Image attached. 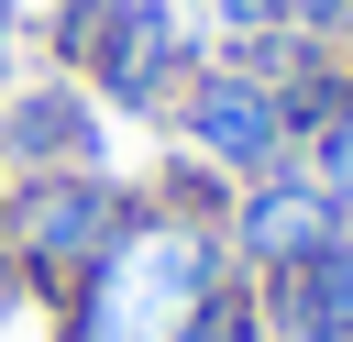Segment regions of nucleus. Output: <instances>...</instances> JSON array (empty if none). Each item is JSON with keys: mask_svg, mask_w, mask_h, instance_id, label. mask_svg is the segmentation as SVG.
Listing matches in <instances>:
<instances>
[{"mask_svg": "<svg viewBox=\"0 0 353 342\" xmlns=\"http://www.w3.org/2000/svg\"><path fill=\"white\" fill-rule=\"evenodd\" d=\"M143 221V188H121L110 165H66V177H11V210H0V276L22 298H66L121 232Z\"/></svg>", "mask_w": 353, "mask_h": 342, "instance_id": "f03ea898", "label": "nucleus"}, {"mask_svg": "<svg viewBox=\"0 0 353 342\" xmlns=\"http://www.w3.org/2000/svg\"><path fill=\"white\" fill-rule=\"evenodd\" d=\"M0 165L11 177H66V165H110V110L88 99V77H11L0 88Z\"/></svg>", "mask_w": 353, "mask_h": 342, "instance_id": "39448f33", "label": "nucleus"}, {"mask_svg": "<svg viewBox=\"0 0 353 342\" xmlns=\"http://www.w3.org/2000/svg\"><path fill=\"white\" fill-rule=\"evenodd\" d=\"M110 22H121V0H44V66L55 77H88V55H99Z\"/></svg>", "mask_w": 353, "mask_h": 342, "instance_id": "6e6552de", "label": "nucleus"}, {"mask_svg": "<svg viewBox=\"0 0 353 342\" xmlns=\"http://www.w3.org/2000/svg\"><path fill=\"white\" fill-rule=\"evenodd\" d=\"M210 44H243V33H276V0H188Z\"/></svg>", "mask_w": 353, "mask_h": 342, "instance_id": "9b49d317", "label": "nucleus"}, {"mask_svg": "<svg viewBox=\"0 0 353 342\" xmlns=\"http://www.w3.org/2000/svg\"><path fill=\"white\" fill-rule=\"evenodd\" d=\"M0 210H11V165H0Z\"/></svg>", "mask_w": 353, "mask_h": 342, "instance_id": "ddd939ff", "label": "nucleus"}, {"mask_svg": "<svg viewBox=\"0 0 353 342\" xmlns=\"http://www.w3.org/2000/svg\"><path fill=\"white\" fill-rule=\"evenodd\" d=\"M199 66H210L199 11H176V0H121V22H110L99 55H88V99H99V110H132V121L165 132V110L188 99Z\"/></svg>", "mask_w": 353, "mask_h": 342, "instance_id": "20e7f679", "label": "nucleus"}, {"mask_svg": "<svg viewBox=\"0 0 353 342\" xmlns=\"http://www.w3.org/2000/svg\"><path fill=\"white\" fill-rule=\"evenodd\" d=\"M254 309H265L276 342H353V221L331 243H309L298 265L254 276Z\"/></svg>", "mask_w": 353, "mask_h": 342, "instance_id": "0eeeda50", "label": "nucleus"}, {"mask_svg": "<svg viewBox=\"0 0 353 342\" xmlns=\"http://www.w3.org/2000/svg\"><path fill=\"white\" fill-rule=\"evenodd\" d=\"M298 165H309V177H320V199L353 221V99H342V110H320V121L298 132Z\"/></svg>", "mask_w": 353, "mask_h": 342, "instance_id": "1a4fd4ad", "label": "nucleus"}, {"mask_svg": "<svg viewBox=\"0 0 353 342\" xmlns=\"http://www.w3.org/2000/svg\"><path fill=\"white\" fill-rule=\"evenodd\" d=\"M342 232V210L320 199V177L287 154V165H265V177H243L232 188V210H221V243H232V265L243 276H276V265H298L309 243H331Z\"/></svg>", "mask_w": 353, "mask_h": 342, "instance_id": "423d86ee", "label": "nucleus"}, {"mask_svg": "<svg viewBox=\"0 0 353 342\" xmlns=\"http://www.w3.org/2000/svg\"><path fill=\"white\" fill-rule=\"evenodd\" d=\"M165 143H176V154H199L221 188H243V177H265V165H287V154H298V121H287V88H265L243 55H221V44H210V66L188 77V99L165 110Z\"/></svg>", "mask_w": 353, "mask_h": 342, "instance_id": "7ed1b4c3", "label": "nucleus"}, {"mask_svg": "<svg viewBox=\"0 0 353 342\" xmlns=\"http://www.w3.org/2000/svg\"><path fill=\"white\" fill-rule=\"evenodd\" d=\"M276 33H298V44H331V55H353V0H276Z\"/></svg>", "mask_w": 353, "mask_h": 342, "instance_id": "9d476101", "label": "nucleus"}, {"mask_svg": "<svg viewBox=\"0 0 353 342\" xmlns=\"http://www.w3.org/2000/svg\"><path fill=\"white\" fill-rule=\"evenodd\" d=\"M22 77V0H0V88Z\"/></svg>", "mask_w": 353, "mask_h": 342, "instance_id": "f8f14e48", "label": "nucleus"}, {"mask_svg": "<svg viewBox=\"0 0 353 342\" xmlns=\"http://www.w3.org/2000/svg\"><path fill=\"white\" fill-rule=\"evenodd\" d=\"M243 265H232V243L210 232V221H165L154 199H143V221L55 298V342H176L188 320H199V298L210 287H232Z\"/></svg>", "mask_w": 353, "mask_h": 342, "instance_id": "f257e3e1", "label": "nucleus"}]
</instances>
